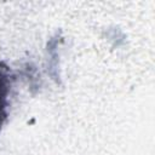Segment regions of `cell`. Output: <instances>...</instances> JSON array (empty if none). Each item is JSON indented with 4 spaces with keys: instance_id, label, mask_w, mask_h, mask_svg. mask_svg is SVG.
I'll return each instance as SVG.
<instances>
[{
    "instance_id": "obj_1",
    "label": "cell",
    "mask_w": 155,
    "mask_h": 155,
    "mask_svg": "<svg viewBox=\"0 0 155 155\" xmlns=\"http://www.w3.org/2000/svg\"><path fill=\"white\" fill-rule=\"evenodd\" d=\"M11 88V73L7 65L0 62V130L7 117L8 94Z\"/></svg>"
}]
</instances>
